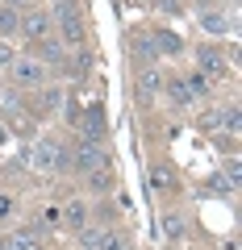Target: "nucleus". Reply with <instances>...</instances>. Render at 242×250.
<instances>
[{
  "instance_id": "obj_1",
  "label": "nucleus",
  "mask_w": 242,
  "mask_h": 250,
  "mask_svg": "<svg viewBox=\"0 0 242 250\" xmlns=\"http://www.w3.org/2000/svg\"><path fill=\"white\" fill-rule=\"evenodd\" d=\"M25 159L38 171H71V150L59 142H38L34 150H25Z\"/></svg>"
},
{
  "instance_id": "obj_2",
  "label": "nucleus",
  "mask_w": 242,
  "mask_h": 250,
  "mask_svg": "<svg viewBox=\"0 0 242 250\" xmlns=\"http://www.w3.org/2000/svg\"><path fill=\"white\" fill-rule=\"evenodd\" d=\"M54 25H59V42L63 46H80L84 42V21H80V13H75L71 0H59V4H54Z\"/></svg>"
},
{
  "instance_id": "obj_3",
  "label": "nucleus",
  "mask_w": 242,
  "mask_h": 250,
  "mask_svg": "<svg viewBox=\"0 0 242 250\" xmlns=\"http://www.w3.org/2000/svg\"><path fill=\"white\" fill-rule=\"evenodd\" d=\"M71 167H75V171H84V175H88V171L109 167V154H105V146H100V142H80V146L71 150Z\"/></svg>"
},
{
  "instance_id": "obj_4",
  "label": "nucleus",
  "mask_w": 242,
  "mask_h": 250,
  "mask_svg": "<svg viewBox=\"0 0 242 250\" xmlns=\"http://www.w3.org/2000/svg\"><path fill=\"white\" fill-rule=\"evenodd\" d=\"M13 80H17L21 88H42L46 83V67L38 59H17L13 62Z\"/></svg>"
},
{
  "instance_id": "obj_5",
  "label": "nucleus",
  "mask_w": 242,
  "mask_h": 250,
  "mask_svg": "<svg viewBox=\"0 0 242 250\" xmlns=\"http://www.w3.org/2000/svg\"><path fill=\"white\" fill-rule=\"evenodd\" d=\"M197 62H200V75H213V80H221V75H230V62H225L221 50H213V46H200L197 50Z\"/></svg>"
},
{
  "instance_id": "obj_6",
  "label": "nucleus",
  "mask_w": 242,
  "mask_h": 250,
  "mask_svg": "<svg viewBox=\"0 0 242 250\" xmlns=\"http://www.w3.org/2000/svg\"><path fill=\"white\" fill-rule=\"evenodd\" d=\"M17 29L29 38V42H42V38H50V17H46V13H38V9H29L25 17H21Z\"/></svg>"
},
{
  "instance_id": "obj_7",
  "label": "nucleus",
  "mask_w": 242,
  "mask_h": 250,
  "mask_svg": "<svg viewBox=\"0 0 242 250\" xmlns=\"http://www.w3.org/2000/svg\"><path fill=\"white\" fill-rule=\"evenodd\" d=\"M38 62L42 67H67V46L59 38H42L38 42Z\"/></svg>"
},
{
  "instance_id": "obj_8",
  "label": "nucleus",
  "mask_w": 242,
  "mask_h": 250,
  "mask_svg": "<svg viewBox=\"0 0 242 250\" xmlns=\"http://www.w3.org/2000/svg\"><path fill=\"white\" fill-rule=\"evenodd\" d=\"M80 142H105V113H100V108H88V113H84Z\"/></svg>"
},
{
  "instance_id": "obj_9",
  "label": "nucleus",
  "mask_w": 242,
  "mask_h": 250,
  "mask_svg": "<svg viewBox=\"0 0 242 250\" xmlns=\"http://www.w3.org/2000/svg\"><path fill=\"white\" fill-rule=\"evenodd\" d=\"M163 88H167V80H163V71H159V67H142V71H138V96H142V100L159 96Z\"/></svg>"
},
{
  "instance_id": "obj_10",
  "label": "nucleus",
  "mask_w": 242,
  "mask_h": 250,
  "mask_svg": "<svg viewBox=\"0 0 242 250\" xmlns=\"http://www.w3.org/2000/svg\"><path fill=\"white\" fill-rule=\"evenodd\" d=\"M130 50H134L138 67H154V59H159V46H154V38H146V34H138L134 42H130Z\"/></svg>"
},
{
  "instance_id": "obj_11",
  "label": "nucleus",
  "mask_w": 242,
  "mask_h": 250,
  "mask_svg": "<svg viewBox=\"0 0 242 250\" xmlns=\"http://www.w3.org/2000/svg\"><path fill=\"white\" fill-rule=\"evenodd\" d=\"M151 188H154V192H163V196L176 192V175H171L167 163H151Z\"/></svg>"
},
{
  "instance_id": "obj_12",
  "label": "nucleus",
  "mask_w": 242,
  "mask_h": 250,
  "mask_svg": "<svg viewBox=\"0 0 242 250\" xmlns=\"http://www.w3.org/2000/svg\"><path fill=\"white\" fill-rule=\"evenodd\" d=\"M63 225H71V229H84V225H88V205H84V200H71V205L63 208Z\"/></svg>"
},
{
  "instance_id": "obj_13",
  "label": "nucleus",
  "mask_w": 242,
  "mask_h": 250,
  "mask_svg": "<svg viewBox=\"0 0 242 250\" xmlns=\"http://www.w3.org/2000/svg\"><path fill=\"white\" fill-rule=\"evenodd\" d=\"M184 233H188V221H184L179 213H167V217H163V238H167V242H179Z\"/></svg>"
},
{
  "instance_id": "obj_14",
  "label": "nucleus",
  "mask_w": 242,
  "mask_h": 250,
  "mask_svg": "<svg viewBox=\"0 0 242 250\" xmlns=\"http://www.w3.org/2000/svg\"><path fill=\"white\" fill-rule=\"evenodd\" d=\"M200 25H205L209 34H230V29H234L230 21L221 17V13H205V17H200Z\"/></svg>"
},
{
  "instance_id": "obj_15",
  "label": "nucleus",
  "mask_w": 242,
  "mask_h": 250,
  "mask_svg": "<svg viewBox=\"0 0 242 250\" xmlns=\"http://www.w3.org/2000/svg\"><path fill=\"white\" fill-rule=\"evenodd\" d=\"M184 88H188V96H192V100H197V96H209V80H205L200 71H192L188 80H184Z\"/></svg>"
},
{
  "instance_id": "obj_16",
  "label": "nucleus",
  "mask_w": 242,
  "mask_h": 250,
  "mask_svg": "<svg viewBox=\"0 0 242 250\" xmlns=\"http://www.w3.org/2000/svg\"><path fill=\"white\" fill-rule=\"evenodd\" d=\"M17 25H21L17 9H9V4H0V34H17Z\"/></svg>"
},
{
  "instance_id": "obj_17",
  "label": "nucleus",
  "mask_w": 242,
  "mask_h": 250,
  "mask_svg": "<svg viewBox=\"0 0 242 250\" xmlns=\"http://www.w3.org/2000/svg\"><path fill=\"white\" fill-rule=\"evenodd\" d=\"M42 108L46 113H59L63 108V88H42Z\"/></svg>"
},
{
  "instance_id": "obj_18",
  "label": "nucleus",
  "mask_w": 242,
  "mask_h": 250,
  "mask_svg": "<svg viewBox=\"0 0 242 250\" xmlns=\"http://www.w3.org/2000/svg\"><path fill=\"white\" fill-rule=\"evenodd\" d=\"M167 88H171V104H176V108H184V104H192V96H188V88H184V80H171Z\"/></svg>"
},
{
  "instance_id": "obj_19",
  "label": "nucleus",
  "mask_w": 242,
  "mask_h": 250,
  "mask_svg": "<svg viewBox=\"0 0 242 250\" xmlns=\"http://www.w3.org/2000/svg\"><path fill=\"white\" fill-rule=\"evenodd\" d=\"M109 184H113V175H109V167H100V171H88V188H92V192H105Z\"/></svg>"
},
{
  "instance_id": "obj_20",
  "label": "nucleus",
  "mask_w": 242,
  "mask_h": 250,
  "mask_svg": "<svg viewBox=\"0 0 242 250\" xmlns=\"http://www.w3.org/2000/svg\"><path fill=\"white\" fill-rule=\"evenodd\" d=\"M221 175H225V179H230V184H234V188H238V179H242V163H238V154H230V159H225V163H221Z\"/></svg>"
},
{
  "instance_id": "obj_21",
  "label": "nucleus",
  "mask_w": 242,
  "mask_h": 250,
  "mask_svg": "<svg viewBox=\"0 0 242 250\" xmlns=\"http://www.w3.org/2000/svg\"><path fill=\"white\" fill-rule=\"evenodd\" d=\"M217 117H221V125H225V129H230V134H238V129H242V113H238V104H230V108H225V113H217Z\"/></svg>"
},
{
  "instance_id": "obj_22",
  "label": "nucleus",
  "mask_w": 242,
  "mask_h": 250,
  "mask_svg": "<svg viewBox=\"0 0 242 250\" xmlns=\"http://www.w3.org/2000/svg\"><path fill=\"white\" fill-rule=\"evenodd\" d=\"M80 242H84L88 250H100V242H105V229H88V225H84V229H80Z\"/></svg>"
},
{
  "instance_id": "obj_23",
  "label": "nucleus",
  "mask_w": 242,
  "mask_h": 250,
  "mask_svg": "<svg viewBox=\"0 0 242 250\" xmlns=\"http://www.w3.org/2000/svg\"><path fill=\"white\" fill-rule=\"evenodd\" d=\"M154 46H159V54H163V50L176 54V50H179V38H176V34H159V38H154Z\"/></svg>"
},
{
  "instance_id": "obj_24",
  "label": "nucleus",
  "mask_w": 242,
  "mask_h": 250,
  "mask_svg": "<svg viewBox=\"0 0 242 250\" xmlns=\"http://www.w3.org/2000/svg\"><path fill=\"white\" fill-rule=\"evenodd\" d=\"M209 192H217V196H225V192H238V188H234V184H230L225 175H213V179H209Z\"/></svg>"
},
{
  "instance_id": "obj_25",
  "label": "nucleus",
  "mask_w": 242,
  "mask_h": 250,
  "mask_svg": "<svg viewBox=\"0 0 242 250\" xmlns=\"http://www.w3.org/2000/svg\"><path fill=\"white\" fill-rule=\"evenodd\" d=\"M100 250H130V242L113 238V233H105V242H100Z\"/></svg>"
},
{
  "instance_id": "obj_26",
  "label": "nucleus",
  "mask_w": 242,
  "mask_h": 250,
  "mask_svg": "<svg viewBox=\"0 0 242 250\" xmlns=\"http://www.w3.org/2000/svg\"><path fill=\"white\" fill-rule=\"evenodd\" d=\"M17 62V54H13V46L9 42H0V67H13Z\"/></svg>"
},
{
  "instance_id": "obj_27",
  "label": "nucleus",
  "mask_w": 242,
  "mask_h": 250,
  "mask_svg": "<svg viewBox=\"0 0 242 250\" xmlns=\"http://www.w3.org/2000/svg\"><path fill=\"white\" fill-rule=\"evenodd\" d=\"M0 250H25V238H4V242H0Z\"/></svg>"
},
{
  "instance_id": "obj_28",
  "label": "nucleus",
  "mask_w": 242,
  "mask_h": 250,
  "mask_svg": "<svg viewBox=\"0 0 242 250\" xmlns=\"http://www.w3.org/2000/svg\"><path fill=\"white\" fill-rule=\"evenodd\" d=\"M159 9H163V13H171V17H176V13H179V4H176V0H159Z\"/></svg>"
},
{
  "instance_id": "obj_29",
  "label": "nucleus",
  "mask_w": 242,
  "mask_h": 250,
  "mask_svg": "<svg viewBox=\"0 0 242 250\" xmlns=\"http://www.w3.org/2000/svg\"><path fill=\"white\" fill-rule=\"evenodd\" d=\"M4 4H9V9H21V4H34V0H4Z\"/></svg>"
},
{
  "instance_id": "obj_30",
  "label": "nucleus",
  "mask_w": 242,
  "mask_h": 250,
  "mask_svg": "<svg viewBox=\"0 0 242 250\" xmlns=\"http://www.w3.org/2000/svg\"><path fill=\"white\" fill-rule=\"evenodd\" d=\"M4 213H9V196H0V217H4Z\"/></svg>"
},
{
  "instance_id": "obj_31",
  "label": "nucleus",
  "mask_w": 242,
  "mask_h": 250,
  "mask_svg": "<svg viewBox=\"0 0 242 250\" xmlns=\"http://www.w3.org/2000/svg\"><path fill=\"white\" fill-rule=\"evenodd\" d=\"M4 138H9V129H4V125H0V146H4Z\"/></svg>"
},
{
  "instance_id": "obj_32",
  "label": "nucleus",
  "mask_w": 242,
  "mask_h": 250,
  "mask_svg": "<svg viewBox=\"0 0 242 250\" xmlns=\"http://www.w3.org/2000/svg\"><path fill=\"white\" fill-rule=\"evenodd\" d=\"M54 4H59V0H54Z\"/></svg>"
}]
</instances>
